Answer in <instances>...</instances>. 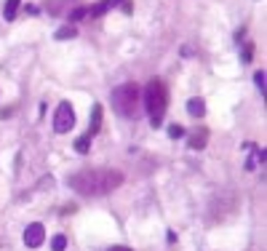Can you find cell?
<instances>
[{
  "mask_svg": "<svg viewBox=\"0 0 267 251\" xmlns=\"http://www.w3.org/2000/svg\"><path fill=\"white\" fill-rule=\"evenodd\" d=\"M102 128V105H94L91 110V123H88V136H96Z\"/></svg>",
  "mask_w": 267,
  "mask_h": 251,
  "instance_id": "8992f818",
  "label": "cell"
},
{
  "mask_svg": "<svg viewBox=\"0 0 267 251\" xmlns=\"http://www.w3.org/2000/svg\"><path fill=\"white\" fill-rule=\"evenodd\" d=\"M112 110L123 118H139L142 115V91L136 83H123L110 94Z\"/></svg>",
  "mask_w": 267,
  "mask_h": 251,
  "instance_id": "3957f363",
  "label": "cell"
},
{
  "mask_svg": "<svg viewBox=\"0 0 267 251\" xmlns=\"http://www.w3.org/2000/svg\"><path fill=\"white\" fill-rule=\"evenodd\" d=\"M187 112H190L192 118H203L206 115V102L203 99H190L187 102Z\"/></svg>",
  "mask_w": 267,
  "mask_h": 251,
  "instance_id": "ba28073f",
  "label": "cell"
},
{
  "mask_svg": "<svg viewBox=\"0 0 267 251\" xmlns=\"http://www.w3.org/2000/svg\"><path fill=\"white\" fill-rule=\"evenodd\" d=\"M110 8H112L110 0H102V3H96V5H94V8H88V16H94V19H96V16H104Z\"/></svg>",
  "mask_w": 267,
  "mask_h": 251,
  "instance_id": "8fae6325",
  "label": "cell"
},
{
  "mask_svg": "<svg viewBox=\"0 0 267 251\" xmlns=\"http://www.w3.org/2000/svg\"><path fill=\"white\" fill-rule=\"evenodd\" d=\"M67 185L81 195H110L112 190L123 185V174L115 168H81L72 176H67Z\"/></svg>",
  "mask_w": 267,
  "mask_h": 251,
  "instance_id": "6da1fadb",
  "label": "cell"
},
{
  "mask_svg": "<svg viewBox=\"0 0 267 251\" xmlns=\"http://www.w3.org/2000/svg\"><path fill=\"white\" fill-rule=\"evenodd\" d=\"M107 251H131V249H126V246H112V249H107Z\"/></svg>",
  "mask_w": 267,
  "mask_h": 251,
  "instance_id": "ac0fdd59",
  "label": "cell"
},
{
  "mask_svg": "<svg viewBox=\"0 0 267 251\" xmlns=\"http://www.w3.org/2000/svg\"><path fill=\"white\" fill-rule=\"evenodd\" d=\"M185 134H187L185 126H179V123H171V126H168V136H171V139H182Z\"/></svg>",
  "mask_w": 267,
  "mask_h": 251,
  "instance_id": "4fadbf2b",
  "label": "cell"
},
{
  "mask_svg": "<svg viewBox=\"0 0 267 251\" xmlns=\"http://www.w3.org/2000/svg\"><path fill=\"white\" fill-rule=\"evenodd\" d=\"M51 249H54V251H64V249H67V235H54Z\"/></svg>",
  "mask_w": 267,
  "mask_h": 251,
  "instance_id": "5bb4252c",
  "label": "cell"
},
{
  "mask_svg": "<svg viewBox=\"0 0 267 251\" xmlns=\"http://www.w3.org/2000/svg\"><path fill=\"white\" fill-rule=\"evenodd\" d=\"M75 35H78V30H75V27H72V24H67V27H59V30L54 32V38H56V41H67V38H75Z\"/></svg>",
  "mask_w": 267,
  "mask_h": 251,
  "instance_id": "30bf717a",
  "label": "cell"
},
{
  "mask_svg": "<svg viewBox=\"0 0 267 251\" xmlns=\"http://www.w3.org/2000/svg\"><path fill=\"white\" fill-rule=\"evenodd\" d=\"M72 126H75V110H72L70 102H62L54 115V131L56 134H67V131H72Z\"/></svg>",
  "mask_w": 267,
  "mask_h": 251,
  "instance_id": "277c9868",
  "label": "cell"
},
{
  "mask_svg": "<svg viewBox=\"0 0 267 251\" xmlns=\"http://www.w3.org/2000/svg\"><path fill=\"white\" fill-rule=\"evenodd\" d=\"M19 5H21V0H5V8H3L5 21H14V19H16V14H19Z\"/></svg>",
  "mask_w": 267,
  "mask_h": 251,
  "instance_id": "9c48e42d",
  "label": "cell"
},
{
  "mask_svg": "<svg viewBox=\"0 0 267 251\" xmlns=\"http://www.w3.org/2000/svg\"><path fill=\"white\" fill-rule=\"evenodd\" d=\"M83 16H88V5H81V8H75L70 14V21H78V19H83Z\"/></svg>",
  "mask_w": 267,
  "mask_h": 251,
  "instance_id": "2e32d148",
  "label": "cell"
},
{
  "mask_svg": "<svg viewBox=\"0 0 267 251\" xmlns=\"http://www.w3.org/2000/svg\"><path fill=\"white\" fill-rule=\"evenodd\" d=\"M43 241H45V230H43L41 222L27 225V230H24V246L27 249H38V246H43Z\"/></svg>",
  "mask_w": 267,
  "mask_h": 251,
  "instance_id": "5b68a950",
  "label": "cell"
},
{
  "mask_svg": "<svg viewBox=\"0 0 267 251\" xmlns=\"http://www.w3.org/2000/svg\"><path fill=\"white\" fill-rule=\"evenodd\" d=\"M251 54H254V45L243 43V62H251Z\"/></svg>",
  "mask_w": 267,
  "mask_h": 251,
  "instance_id": "e0dca14e",
  "label": "cell"
},
{
  "mask_svg": "<svg viewBox=\"0 0 267 251\" xmlns=\"http://www.w3.org/2000/svg\"><path fill=\"white\" fill-rule=\"evenodd\" d=\"M206 142H208V131L206 128L195 131V134L190 136V150H203V147H206Z\"/></svg>",
  "mask_w": 267,
  "mask_h": 251,
  "instance_id": "52a82bcc",
  "label": "cell"
},
{
  "mask_svg": "<svg viewBox=\"0 0 267 251\" xmlns=\"http://www.w3.org/2000/svg\"><path fill=\"white\" fill-rule=\"evenodd\" d=\"M254 83H257V88L262 91V96H265V83H267V75H265V70L254 72Z\"/></svg>",
  "mask_w": 267,
  "mask_h": 251,
  "instance_id": "9a60e30c",
  "label": "cell"
},
{
  "mask_svg": "<svg viewBox=\"0 0 267 251\" xmlns=\"http://www.w3.org/2000/svg\"><path fill=\"white\" fill-rule=\"evenodd\" d=\"M142 107L147 110L152 126L163 123V115H166V110H168V88L161 78H152V81L147 83L144 94H142Z\"/></svg>",
  "mask_w": 267,
  "mask_h": 251,
  "instance_id": "7a4b0ae2",
  "label": "cell"
},
{
  "mask_svg": "<svg viewBox=\"0 0 267 251\" xmlns=\"http://www.w3.org/2000/svg\"><path fill=\"white\" fill-rule=\"evenodd\" d=\"M75 150L81 152V155H86V152L91 150V136H81V139H75Z\"/></svg>",
  "mask_w": 267,
  "mask_h": 251,
  "instance_id": "7c38bea8",
  "label": "cell"
}]
</instances>
